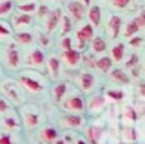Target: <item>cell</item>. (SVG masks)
Listing matches in <instances>:
<instances>
[{
	"mask_svg": "<svg viewBox=\"0 0 145 144\" xmlns=\"http://www.w3.org/2000/svg\"><path fill=\"white\" fill-rule=\"evenodd\" d=\"M125 51H127V46L123 42H116L111 49V60L112 62H120L125 58Z\"/></svg>",
	"mask_w": 145,
	"mask_h": 144,
	"instance_id": "30",
	"label": "cell"
},
{
	"mask_svg": "<svg viewBox=\"0 0 145 144\" xmlns=\"http://www.w3.org/2000/svg\"><path fill=\"white\" fill-rule=\"evenodd\" d=\"M58 28H60V38H62V37H67V35H71V31H72V20L69 18V17L62 15Z\"/></svg>",
	"mask_w": 145,
	"mask_h": 144,
	"instance_id": "33",
	"label": "cell"
},
{
	"mask_svg": "<svg viewBox=\"0 0 145 144\" xmlns=\"http://www.w3.org/2000/svg\"><path fill=\"white\" fill-rule=\"evenodd\" d=\"M140 60H142V58H140V55H136V53H133V55L129 57V60L125 62V67H131V69H134L136 66H140V64H142Z\"/></svg>",
	"mask_w": 145,
	"mask_h": 144,
	"instance_id": "37",
	"label": "cell"
},
{
	"mask_svg": "<svg viewBox=\"0 0 145 144\" xmlns=\"http://www.w3.org/2000/svg\"><path fill=\"white\" fill-rule=\"evenodd\" d=\"M11 28L15 33H18V31H29L31 26H33V15H25V13H13L11 15Z\"/></svg>",
	"mask_w": 145,
	"mask_h": 144,
	"instance_id": "9",
	"label": "cell"
},
{
	"mask_svg": "<svg viewBox=\"0 0 145 144\" xmlns=\"http://www.w3.org/2000/svg\"><path fill=\"white\" fill-rule=\"evenodd\" d=\"M67 11H69V18L84 20L85 13H87V7L84 4H80L78 0H72V2H67Z\"/></svg>",
	"mask_w": 145,
	"mask_h": 144,
	"instance_id": "21",
	"label": "cell"
},
{
	"mask_svg": "<svg viewBox=\"0 0 145 144\" xmlns=\"http://www.w3.org/2000/svg\"><path fill=\"white\" fill-rule=\"evenodd\" d=\"M53 144H69V137H58Z\"/></svg>",
	"mask_w": 145,
	"mask_h": 144,
	"instance_id": "43",
	"label": "cell"
},
{
	"mask_svg": "<svg viewBox=\"0 0 145 144\" xmlns=\"http://www.w3.org/2000/svg\"><path fill=\"white\" fill-rule=\"evenodd\" d=\"M38 42H40V46L47 48L49 44H51V38H49V35H47V33H44V31H40V33H38Z\"/></svg>",
	"mask_w": 145,
	"mask_h": 144,
	"instance_id": "39",
	"label": "cell"
},
{
	"mask_svg": "<svg viewBox=\"0 0 145 144\" xmlns=\"http://www.w3.org/2000/svg\"><path fill=\"white\" fill-rule=\"evenodd\" d=\"M105 110H107V98L103 97V93H91V97L85 100V111L93 119H98Z\"/></svg>",
	"mask_w": 145,
	"mask_h": 144,
	"instance_id": "5",
	"label": "cell"
},
{
	"mask_svg": "<svg viewBox=\"0 0 145 144\" xmlns=\"http://www.w3.org/2000/svg\"><path fill=\"white\" fill-rule=\"evenodd\" d=\"M4 77V69H2V66H0V79Z\"/></svg>",
	"mask_w": 145,
	"mask_h": 144,
	"instance_id": "45",
	"label": "cell"
},
{
	"mask_svg": "<svg viewBox=\"0 0 145 144\" xmlns=\"http://www.w3.org/2000/svg\"><path fill=\"white\" fill-rule=\"evenodd\" d=\"M107 133V124L102 122V120H93L87 126V142L89 144H102L103 137Z\"/></svg>",
	"mask_w": 145,
	"mask_h": 144,
	"instance_id": "6",
	"label": "cell"
},
{
	"mask_svg": "<svg viewBox=\"0 0 145 144\" xmlns=\"http://www.w3.org/2000/svg\"><path fill=\"white\" fill-rule=\"evenodd\" d=\"M69 144H89V142L84 135H74V137L69 139Z\"/></svg>",
	"mask_w": 145,
	"mask_h": 144,
	"instance_id": "41",
	"label": "cell"
},
{
	"mask_svg": "<svg viewBox=\"0 0 145 144\" xmlns=\"http://www.w3.org/2000/svg\"><path fill=\"white\" fill-rule=\"evenodd\" d=\"M129 46L133 49H140L143 46V37H142V35H134V37H131L129 38Z\"/></svg>",
	"mask_w": 145,
	"mask_h": 144,
	"instance_id": "36",
	"label": "cell"
},
{
	"mask_svg": "<svg viewBox=\"0 0 145 144\" xmlns=\"http://www.w3.org/2000/svg\"><path fill=\"white\" fill-rule=\"evenodd\" d=\"M2 128L6 131H11V133H16L22 129V122H20V117H18V111H15L11 108L9 111H6L2 117Z\"/></svg>",
	"mask_w": 145,
	"mask_h": 144,
	"instance_id": "10",
	"label": "cell"
},
{
	"mask_svg": "<svg viewBox=\"0 0 145 144\" xmlns=\"http://www.w3.org/2000/svg\"><path fill=\"white\" fill-rule=\"evenodd\" d=\"M16 82L22 86L24 91H29V93H42L45 88H47V79L44 77L40 71H35V69H20L18 71V79Z\"/></svg>",
	"mask_w": 145,
	"mask_h": 144,
	"instance_id": "1",
	"label": "cell"
},
{
	"mask_svg": "<svg viewBox=\"0 0 145 144\" xmlns=\"http://www.w3.org/2000/svg\"><path fill=\"white\" fill-rule=\"evenodd\" d=\"M103 97L105 98H111L112 102H123L125 100V91L120 88H107L105 91H103Z\"/></svg>",
	"mask_w": 145,
	"mask_h": 144,
	"instance_id": "26",
	"label": "cell"
},
{
	"mask_svg": "<svg viewBox=\"0 0 145 144\" xmlns=\"http://www.w3.org/2000/svg\"><path fill=\"white\" fill-rule=\"evenodd\" d=\"M78 2H80V4H84V6H85V7H87V6H89V4H91V0H78Z\"/></svg>",
	"mask_w": 145,
	"mask_h": 144,
	"instance_id": "44",
	"label": "cell"
},
{
	"mask_svg": "<svg viewBox=\"0 0 145 144\" xmlns=\"http://www.w3.org/2000/svg\"><path fill=\"white\" fill-rule=\"evenodd\" d=\"M38 6H40L38 0H15L16 11L25 13V15H35L36 9H38Z\"/></svg>",
	"mask_w": 145,
	"mask_h": 144,
	"instance_id": "23",
	"label": "cell"
},
{
	"mask_svg": "<svg viewBox=\"0 0 145 144\" xmlns=\"http://www.w3.org/2000/svg\"><path fill=\"white\" fill-rule=\"evenodd\" d=\"M13 37H15L16 46H31L33 40H35V37H33L31 31H18V33H15Z\"/></svg>",
	"mask_w": 145,
	"mask_h": 144,
	"instance_id": "28",
	"label": "cell"
},
{
	"mask_svg": "<svg viewBox=\"0 0 145 144\" xmlns=\"http://www.w3.org/2000/svg\"><path fill=\"white\" fill-rule=\"evenodd\" d=\"M58 137H60L58 129L54 128V126H51V124H45V126H42V128L38 129V139L44 144H53Z\"/></svg>",
	"mask_w": 145,
	"mask_h": 144,
	"instance_id": "17",
	"label": "cell"
},
{
	"mask_svg": "<svg viewBox=\"0 0 145 144\" xmlns=\"http://www.w3.org/2000/svg\"><path fill=\"white\" fill-rule=\"evenodd\" d=\"M94 67H96V69H100L102 73H109V71L112 69V60H111V57H107V55L98 57L96 62H94Z\"/></svg>",
	"mask_w": 145,
	"mask_h": 144,
	"instance_id": "32",
	"label": "cell"
},
{
	"mask_svg": "<svg viewBox=\"0 0 145 144\" xmlns=\"http://www.w3.org/2000/svg\"><path fill=\"white\" fill-rule=\"evenodd\" d=\"M143 26H145L143 13H138L134 18H131L129 22H127V26H125V29H123V35H125L127 38L134 37V35H140V31L143 29Z\"/></svg>",
	"mask_w": 145,
	"mask_h": 144,
	"instance_id": "13",
	"label": "cell"
},
{
	"mask_svg": "<svg viewBox=\"0 0 145 144\" xmlns=\"http://www.w3.org/2000/svg\"><path fill=\"white\" fill-rule=\"evenodd\" d=\"M121 28H123V18L118 15H111L107 20V31H109V38H118Z\"/></svg>",
	"mask_w": 145,
	"mask_h": 144,
	"instance_id": "22",
	"label": "cell"
},
{
	"mask_svg": "<svg viewBox=\"0 0 145 144\" xmlns=\"http://www.w3.org/2000/svg\"><path fill=\"white\" fill-rule=\"evenodd\" d=\"M74 82L82 95L84 93H94V89H96V77L93 75V71H82V73H78Z\"/></svg>",
	"mask_w": 145,
	"mask_h": 144,
	"instance_id": "7",
	"label": "cell"
},
{
	"mask_svg": "<svg viewBox=\"0 0 145 144\" xmlns=\"http://www.w3.org/2000/svg\"><path fill=\"white\" fill-rule=\"evenodd\" d=\"M60 124L63 128H69V129H82L85 126V119H84V115L63 113V115H60Z\"/></svg>",
	"mask_w": 145,
	"mask_h": 144,
	"instance_id": "12",
	"label": "cell"
},
{
	"mask_svg": "<svg viewBox=\"0 0 145 144\" xmlns=\"http://www.w3.org/2000/svg\"><path fill=\"white\" fill-rule=\"evenodd\" d=\"M0 95L6 97L11 106L25 104V91L15 79H4L0 80Z\"/></svg>",
	"mask_w": 145,
	"mask_h": 144,
	"instance_id": "2",
	"label": "cell"
},
{
	"mask_svg": "<svg viewBox=\"0 0 145 144\" xmlns=\"http://www.w3.org/2000/svg\"><path fill=\"white\" fill-rule=\"evenodd\" d=\"M71 88L72 86H71L69 82H65V80H56V82L53 84V88H51V95L54 98V102L60 104V102L63 100V97L71 91Z\"/></svg>",
	"mask_w": 145,
	"mask_h": 144,
	"instance_id": "16",
	"label": "cell"
},
{
	"mask_svg": "<svg viewBox=\"0 0 145 144\" xmlns=\"http://www.w3.org/2000/svg\"><path fill=\"white\" fill-rule=\"evenodd\" d=\"M140 117L142 115L138 113V110H136L133 104H123L121 106V124L134 126L140 120Z\"/></svg>",
	"mask_w": 145,
	"mask_h": 144,
	"instance_id": "15",
	"label": "cell"
},
{
	"mask_svg": "<svg viewBox=\"0 0 145 144\" xmlns=\"http://www.w3.org/2000/svg\"><path fill=\"white\" fill-rule=\"evenodd\" d=\"M85 17L89 18V24L93 26V28H96V26L102 24V7H100L98 4L89 6V7H87V13H85Z\"/></svg>",
	"mask_w": 145,
	"mask_h": 144,
	"instance_id": "25",
	"label": "cell"
},
{
	"mask_svg": "<svg viewBox=\"0 0 145 144\" xmlns=\"http://www.w3.org/2000/svg\"><path fill=\"white\" fill-rule=\"evenodd\" d=\"M91 49H93V53H96V55H103V53L107 51V42L103 37H93L91 40Z\"/></svg>",
	"mask_w": 145,
	"mask_h": 144,
	"instance_id": "31",
	"label": "cell"
},
{
	"mask_svg": "<svg viewBox=\"0 0 145 144\" xmlns=\"http://www.w3.org/2000/svg\"><path fill=\"white\" fill-rule=\"evenodd\" d=\"M22 62V55H20V49H18L15 40H9L7 46H6V66L9 69H18Z\"/></svg>",
	"mask_w": 145,
	"mask_h": 144,
	"instance_id": "8",
	"label": "cell"
},
{
	"mask_svg": "<svg viewBox=\"0 0 145 144\" xmlns=\"http://www.w3.org/2000/svg\"><path fill=\"white\" fill-rule=\"evenodd\" d=\"M102 144H112V142H102Z\"/></svg>",
	"mask_w": 145,
	"mask_h": 144,
	"instance_id": "46",
	"label": "cell"
},
{
	"mask_svg": "<svg viewBox=\"0 0 145 144\" xmlns=\"http://www.w3.org/2000/svg\"><path fill=\"white\" fill-rule=\"evenodd\" d=\"M62 60L65 62L67 67L74 69L82 64V53L76 51V49H67V51H62Z\"/></svg>",
	"mask_w": 145,
	"mask_h": 144,
	"instance_id": "20",
	"label": "cell"
},
{
	"mask_svg": "<svg viewBox=\"0 0 145 144\" xmlns=\"http://www.w3.org/2000/svg\"><path fill=\"white\" fill-rule=\"evenodd\" d=\"M60 49H62V51L72 49V35H67V37H62L60 38Z\"/></svg>",
	"mask_w": 145,
	"mask_h": 144,
	"instance_id": "35",
	"label": "cell"
},
{
	"mask_svg": "<svg viewBox=\"0 0 145 144\" xmlns=\"http://www.w3.org/2000/svg\"><path fill=\"white\" fill-rule=\"evenodd\" d=\"M25 64L27 69H42L45 67V55H44V49L42 48H33V51H29V55L25 58Z\"/></svg>",
	"mask_w": 145,
	"mask_h": 144,
	"instance_id": "11",
	"label": "cell"
},
{
	"mask_svg": "<svg viewBox=\"0 0 145 144\" xmlns=\"http://www.w3.org/2000/svg\"><path fill=\"white\" fill-rule=\"evenodd\" d=\"M0 144H20V141H18V135L16 133L0 129Z\"/></svg>",
	"mask_w": 145,
	"mask_h": 144,
	"instance_id": "34",
	"label": "cell"
},
{
	"mask_svg": "<svg viewBox=\"0 0 145 144\" xmlns=\"http://www.w3.org/2000/svg\"><path fill=\"white\" fill-rule=\"evenodd\" d=\"M45 67H47L49 79L58 80V77H60V73H62V60L60 58H58L56 55H51L47 58V62H45Z\"/></svg>",
	"mask_w": 145,
	"mask_h": 144,
	"instance_id": "18",
	"label": "cell"
},
{
	"mask_svg": "<svg viewBox=\"0 0 145 144\" xmlns=\"http://www.w3.org/2000/svg\"><path fill=\"white\" fill-rule=\"evenodd\" d=\"M109 77H111L112 82L121 84V86H127V84H131V80H133L125 73V69H121V67H112V69L109 71Z\"/></svg>",
	"mask_w": 145,
	"mask_h": 144,
	"instance_id": "24",
	"label": "cell"
},
{
	"mask_svg": "<svg viewBox=\"0 0 145 144\" xmlns=\"http://www.w3.org/2000/svg\"><path fill=\"white\" fill-rule=\"evenodd\" d=\"M118 139H120L121 144H134V142H138V131H136L134 126L121 124L118 128Z\"/></svg>",
	"mask_w": 145,
	"mask_h": 144,
	"instance_id": "14",
	"label": "cell"
},
{
	"mask_svg": "<svg viewBox=\"0 0 145 144\" xmlns=\"http://www.w3.org/2000/svg\"><path fill=\"white\" fill-rule=\"evenodd\" d=\"M15 13V0H0V20H6Z\"/></svg>",
	"mask_w": 145,
	"mask_h": 144,
	"instance_id": "27",
	"label": "cell"
},
{
	"mask_svg": "<svg viewBox=\"0 0 145 144\" xmlns=\"http://www.w3.org/2000/svg\"><path fill=\"white\" fill-rule=\"evenodd\" d=\"M134 144H143V142H134Z\"/></svg>",
	"mask_w": 145,
	"mask_h": 144,
	"instance_id": "47",
	"label": "cell"
},
{
	"mask_svg": "<svg viewBox=\"0 0 145 144\" xmlns=\"http://www.w3.org/2000/svg\"><path fill=\"white\" fill-rule=\"evenodd\" d=\"M65 113H76V115H84L85 111V98L80 91L71 88V91L63 97V100L58 104Z\"/></svg>",
	"mask_w": 145,
	"mask_h": 144,
	"instance_id": "4",
	"label": "cell"
},
{
	"mask_svg": "<svg viewBox=\"0 0 145 144\" xmlns=\"http://www.w3.org/2000/svg\"><path fill=\"white\" fill-rule=\"evenodd\" d=\"M13 35H15V31H13L11 24H9L7 20H0V42H9V40H13Z\"/></svg>",
	"mask_w": 145,
	"mask_h": 144,
	"instance_id": "29",
	"label": "cell"
},
{
	"mask_svg": "<svg viewBox=\"0 0 145 144\" xmlns=\"http://www.w3.org/2000/svg\"><path fill=\"white\" fill-rule=\"evenodd\" d=\"M60 18H62V9H53L49 11V15L45 17V28H44V33H53L54 29L58 28V24H60Z\"/></svg>",
	"mask_w": 145,
	"mask_h": 144,
	"instance_id": "19",
	"label": "cell"
},
{
	"mask_svg": "<svg viewBox=\"0 0 145 144\" xmlns=\"http://www.w3.org/2000/svg\"><path fill=\"white\" fill-rule=\"evenodd\" d=\"M11 104H9V100H7V98L6 97H2V95H0V113H6V111H9V110H11Z\"/></svg>",
	"mask_w": 145,
	"mask_h": 144,
	"instance_id": "38",
	"label": "cell"
},
{
	"mask_svg": "<svg viewBox=\"0 0 145 144\" xmlns=\"http://www.w3.org/2000/svg\"><path fill=\"white\" fill-rule=\"evenodd\" d=\"M112 6L118 7V9H125V7H129V4L133 2V0H111Z\"/></svg>",
	"mask_w": 145,
	"mask_h": 144,
	"instance_id": "40",
	"label": "cell"
},
{
	"mask_svg": "<svg viewBox=\"0 0 145 144\" xmlns=\"http://www.w3.org/2000/svg\"><path fill=\"white\" fill-rule=\"evenodd\" d=\"M18 117H20V122L24 124L25 129H35L44 122V113L38 106L33 104H22L18 106Z\"/></svg>",
	"mask_w": 145,
	"mask_h": 144,
	"instance_id": "3",
	"label": "cell"
},
{
	"mask_svg": "<svg viewBox=\"0 0 145 144\" xmlns=\"http://www.w3.org/2000/svg\"><path fill=\"white\" fill-rule=\"evenodd\" d=\"M82 60H84V64L85 66H91V67H94V62H96V58H94V57H82Z\"/></svg>",
	"mask_w": 145,
	"mask_h": 144,
	"instance_id": "42",
	"label": "cell"
}]
</instances>
